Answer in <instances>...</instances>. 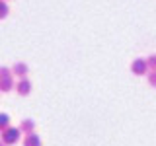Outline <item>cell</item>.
Here are the masks:
<instances>
[{
	"label": "cell",
	"instance_id": "1",
	"mask_svg": "<svg viewBox=\"0 0 156 146\" xmlns=\"http://www.w3.org/2000/svg\"><path fill=\"white\" fill-rule=\"evenodd\" d=\"M18 135H20V132L16 131V129L4 131V142H14V140H18Z\"/></svg>",
	"mask_w": 156,
	"mask_h": 146
},
{
	"label": "cell",
	"instance_id": "2",
	"mask_svg": "<svg viewBox=\"0 0 156 146\" xmlns=\"http://www.w3.org/2000/svg\"><path fill=\"white\" fill-rule=\"evenodd\" d=\"M133 70H135L137 74H142V72L146 70V62H145V61H137V62H135V66H133Z\"/></svg>",
	"mask_w": 156,
	"mask_h": 146
},
{
	"label": "cell",
	"instance_id": "3",
	"mask_svg": "<svg viewBox=\"0 0 156 146\" xmlns=\"http://www.w3.org/2000/svg\"><path fill=\"white\" fill-rule=\"evenodd\" d=\"M26 146H39V140L35 138V136H27V140H26Z\"/></svg>",
	"mask_w": 156,
	"mask_h": 146
},
{
	"label": "cell",
	"instance_id": "4",
	"mask_svg": "<svg viewBox=\"0 0 156 146\" xmlns=\"http://www.w3.org/2000/svg\"><path fill=\"white\" fill-rule=\"evenodd\" d=\"M20 92H22V94H26L27 92V82L23 80V84H20Z\"/></svg>",
	"mask_w": 156,
	"mask_h": 146
},
{
	"label": "cell",
	"instance_id": "5",
	"mask_svg": "<svg viewBox=\"0 0 156 146\" xmlns=\"http://www.w3.org/2000/svg\"><path fill=\"white\" fill-rule=\"evenodd\" d=\"M150 82H152V84L156 86V74H154V76H152V78H150Z\"/></svg>",
	"mask_w": 156,
	"mask_h": 146
}]
</instances>
